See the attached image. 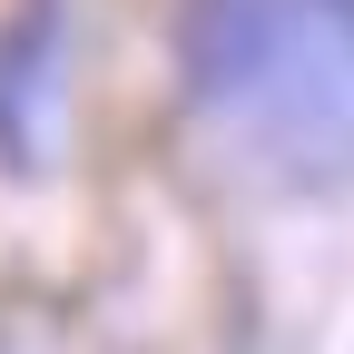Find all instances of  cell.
Listing matches in <instances>:
<instances>
[{"label":"cell","instance_id":"obj_1","mask_svg":"<svg viewBox=\"0 0 354 354\" xmlns=\"http://www.w3.org/2000/svg\"><path fill=\"white\" fill-rule=\"evenodd\" d=\"M187 88L276 128L354 118V0H197Z\"/></svg>","mask_w":354,"mask_h":354}]
</instances>
